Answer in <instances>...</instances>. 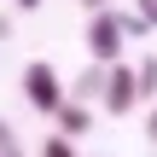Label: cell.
I'll list each match as a JSON object with an SVG mask.
<instances>
[{
    "label": "cell",
    "instance_id": "cell-11",
    "mask_svg": "<svg viewBox=\"0 0 157 157\" xmlns=\"http://www.w3.org/2000/svg\"><path fill=\"white\" fill-rule=\"evenodd\" d=\"M146 134H151V140H157V111H151V117H146Z\"/></svg>",
    "mask_w": 157,
    "mask_h": 157
},
{
    "label": "cell",
    "instance_id": "cell-4",
    "mask_svg": "<svg viewBox=\"0 0 157 157\" xmlns=\"http://www.w3.org/2000/svg\"><path fill=\"white\" fill-rule=\"evenodd\" d=\"M87 128H93L87 105H70V99H64V105H58V134H64V140H82Z\"/></svg>",
    "mask_w": 157,
    "mask_h": 157
},
{
    "label": "cell",
    "instance_id": "cell-13",
    "mask_svg": "<svg viewBox=\"0 0 157 157\" xmlns=\"http://www.w3.org/2000/svg\"><path fill=\"white\" fill-rule=\"evenodd\" d=\"M17 6H23V12H35V6H41V0H17Z\"/></svg>",
    "mask_w": 157,
    "mask_h": 157
},
{
    "label": "cell",
    "instance_id": "cell-14",
    "mask_svg": "<svg viewBox=\"0 0 157 157\" xmlns=\"http://www.w3.org/2000/svg\"><path fill=\"white\" fill-rule=\"evenodd\" d=\"M6 157H23V151H6Z\"/></svg>",
    "mask_w": 157,
    "mask_h": 157
},
{
    "label": "cell",
    "instance_id": "cell-2",
    "mask_svg": "<svg viewBox=\"0 0 157 157\" xmlns=\"http://www.w3.org/2000/svg\"><path fill=\"white\" fill-rule=\"evenodd\" d=\"M87 52H93L99 64H122V23H117V12H93V23H87Z\"/></svg>",
    "mask_w": 157,
    "mask_h": 157
},
{
    "label": "cell",
    "instance_id": "cell-6",
    "mask_svg": "<svg viewBox=\"0 0 157 157\" xmlns=\"http://www.w3.org/2000/svg\"><path fill=\"white\" fill-rule=\"evenodd\" d=\"M134 76H140V99H151V93H157V58H146Z\"/></svg>",
    "mask_w": 157,
    "mask_h": 157
},
{
    "label": "cell",
    "instance_id": "cell-7",
    "mask_svg": "<svg viewBox=\"0 0 157 157\" xmlns=\"http://www.w3.org/2000/svg\"><path fill=\"white\" fill-rule=\"evenodd\" d=\"M117 23H122V41H128V35H146V29H151V23L140 17V12H117Z\"/></svg>",
    "mask_w": 157,
    "mask_h": 157
},
{
    "label": "cell",
    "instance_id": "cell-8",
    "mask_svg": "<svg viewBox=\"0 0 157 157\" xmlns=\"http://www.w3.org/2000/svg\"><path fill=\"white\" fill-rule=\"evenodd\" d=\"M105 70H111V64H105ZM105 70H87V76L76 82V93H105Z\"/></svg>",
    "mask_w": 157,
    "mask_h": 157
},
{
    "label": "cell",
    "instance_id": "cell-12",
    "mask_svg": "<svg viewBox=\"0 0 157 157\" xmlns=\"http://www.w3.org/2000/svg\"><path fill=\"white\" fill-rule=\"evenodd\" d=\"M82 6H87V12H105V0H82Z\"/></svg>",
    "mask_w": 157,
    "mask_h": 157
},
{
    "label": "cell",
    "instance_id": "cell-1",
    "mask_svg": "<svg viewBox=\"0 0 157 157\" xmlns=\"http://www.w3.org/2000/svg\"><path fill=\"white\" fill-rule=\"evenodd\" d=\"M23 99H29L35 111L58 117V105H64V82H58V70H52V64H29V70H23Z\"/></svg>",
    "mask_w": 157,
    "mask_h": 157
},
{
    "label": "cell",
    "instance_id": "cell-5",
    "mask_svg": "<svg viewBox=\"0 0 157 157\" xmlns=\"http://www.w3.org/2000/svg\"><path fill=\"white\" fill-rule=\"evenodd\" d=\"M41 157H76V140H64V134H47V140H41Z\"/></svg>",
    "mask_w": 157,
    "mask_h": 157
},
{
    "label": "cell",
    "instance_id": "cell-10",
    "mask_svg": "<svg viewBox=\"0 0 157 157\" xmlns=\"http://www.w3.org/2000/svg\"><path fill=\"white\" fill-rule=\"evenodd\" d=\"M12 151V122H0V157Z\"/></svg>",
    "mask_w": 157,
    "mask_h": 157
},
{
    "label": "cell",
    "instance_id": "cell-3",
    "mask_svg": "<svg viewBox=\"0 0 157 157\" xmlns=\"http://www.w3.org/2000/svg\"><path fill=\"white\" fill-rule=\"evenodd\" d=\"M134 105H140V76H134L128 64H111V70H105V111H111V117H128Z\"/></svg>",
    "mask_w": 157,
    "mask_h": 157
},
{
    "label": "cell",
    "instance_id": "cell-9",
    "mask_svg": "<svg viewBox=\"0 0 157 157\" xmlns=\"http://www.w3.org/2000/svg\"><path fill=\"white\" fill-rule=\"evenodd\" d=\"M134 6H140V17H146V23L157 29V0H134Z\"/></svg>",
    "mask_w": 157,
    "mask_h": 157
}]
</instances>
